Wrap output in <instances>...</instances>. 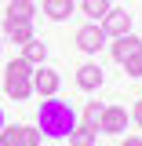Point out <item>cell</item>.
Wrapping results in <instances>:
<instances>
[{
	"mask_svg": "<svg viewBox=\"0 0 142 146\" xmlns=\"http://www.w3.org/2000/svg\"><path fill=\"white\" fill-rule=\"evenodd\" d=\"M36 128L48 139H69V131L77 128V113L62 99H44L40 110H36Z\"/></svg>",
	"mask_w": 142,
	"mask_h": 146,
	"instance_id": "cell-1",
	"label": "cell"
},
{
	"mask_svg": "<svg viewBox=\"0 0 142 146\" xmlns=\"http://www.w3.org/2000/svg\"><path fill=\"white\" fill-rule=\"evenodd\" d=\"M58 84H62L58 70H51V66H36V70H33V95L55 99V95H58Z\"/></svg>",
	"mask_w": 142,
	"mask_h": 146,
	"instance_id": "cell-2",
	"label": "cell"
},
{
	"mask_svg": "<svg viewBox=\"0 0 142 146\" xmlns=\"http://www.w3.org/2000/svg\"><path fill=\"white\" fill-rule=\"evenodd\" d=\"M77 48L84 55H98L106 48V33H102V26L98 22H88V26H80L77 29Z\"/></svg>",
	"mask_w": 142,
	"mask_h": 146,
	"instance_id": "cell-3",
	"label": "cell"
},
{
	"mask_svg": "<svg viewBox=\"0 0 142 146\" xmlns=\"http://www.w3.org/2000/svg\"><path fill=\"white\" fill-rule=\"evenodd\" d=\"M98 26L106 36H124V33H131V15H127V7H109Z\"/></svg>",
	"mask_w": 142,
	"mask_h": 146,
	"instance_id": "cell-4",
	"label": "cell"
},
{
	"mask_svg": "<svg viewBox=\"0 0 142 146\" xmlns=\"http://www.w3.org/2000/svg\"><path fill=\"white\" fill-rule=\"evenodd\" d=\"M98 131H106V135L127 131V110L124 106H106L102 110V121H98Z\"/></svg>",
	"mask_w": 142,
	"mask_h": 146,
	"instance_id": "cell-5",
	"label": "cell"
},
{
	"mask_svg": "<svg viewBox=\"0 0 142 146\" xmlns=\"http://www.w3.org/2000/svg\"><path fill=\"white\" fill-rule=\"evenodd\" d=\"M102 80H106V73H102L98 62H84V66L77 70V88H80V91H98Z\"/></svg>",
	"mask_w": 142,
	"mask_h": 146,
	"instance_id": "cell-6",
	"label": "cell"
},
{
	"mask_svg": "<svg viewBox=\"0 0 142 146\" xmlns=\"http://www.w3.org/2000/svg\"><path fill=\"white\" fill-rule=\"evenodd\" d=\"M109 51H113V58L117 62H127L135 51H142V36L135 33H124V36H113V44H109Z\"/></svg>",
	"mask_w": 142,
	"mask_h": 146,
	"instance_id": "cell-7",
	"label": "cell"
},
{
	"mask_svg": "<svg viewBox=\"0 0 142 146\" xmlns=\"http://www.w3.org/2000/svg\"><path fill=\"white\" fill-rule=\"evenodd\" d=\"M4 91L11 95V102H26L33 95V77H4Z\"/></svg>",
	"mask_w": 142,
	"mask_h": 146,
	"instance_id": "cell-8",
	"label": "cell"
},
{
	"mask_svg": "<svg viewBox=\"0 0 142 146\" xmlns=\"http://www.w3.org/2000/svg\"><path fill=\"white\" fill-rule=\"evenodd\" d=\"M33 15H36V4H33V0H11L4 22H33Z\"/></svg>",
	"mask_w": 142,
	"mask_h": 146,
	"instance_id": "cell-9",
	"label": "cell"
},
{
	"mask_svg": "<svg viewBox=\"0 0 142 146\" xmlns=\"http://www.w3.org/2000/svg\"><path fill=\"white\" fill-rule=\"evenodd\" d=\"M4 33L11 44H29L33 40V22H4Z\"/></svg>",
	"mask_w": 142,
	"mask_h": 146,
	"instance_id": "cell-10",
	"label": "cell"
},
{
	"mask_svg": "<svg viewBox=\"0 0 142 146\" xmlns=\"http://www.w3.org/2000/svg\"><path fill=\"white\" fill-rule=\"evenodd\" d=\"M22 58H26V62H29V66H44V58H48V44H44V40H29V44H22Z\"/></svg>",
	"mask_w": 142,
	"mask_h": 146,
	"instance_id": "cell-11",
	"label": "cell"
},
{
	"mask_svg": "<svg viewBox=\"0 0 142 146\" xmlns=\"http://www.w3.org/2000/svg\"><path fill=\"white\" fill-rule=\"evenodd\" d=\"M44 15L51 22H66L73 15V0H44Z\"/></svg>",
	"mask_w": 142,
	"mask_h": 146,
	"instance_id": "cell-12",
	"label": "cell"
},
{
	"mask_svg": "<svg viewBox=\"0 0 142 146\" xmlns=\"http://www.w3.org/2000/svg\"><path fill=\"white\" fill-rule=\"evenodd\" d=\"M15 146H40V128L36 124H15Z\"/></svg>",
	"mask_w": 142,
	"mask_h": 146,
	"instance_id": "cell-13",
	"label": "cell"
},
{
	"mask_svg": "<svg viewBox=\"0 0 142 146\" xmlns=\"http://www.w3.org/2000/svg\"><path fill=\"white\" fill-rule=\"evenodd\" d=\"M109 7H113L109 0H80V11H84V15L91 18V22H102Z\"/></svg>",
	"mask_w": 142,
	"mask_h": 146,
	"instance_id": "cell-14",
	"label": "cell"
},
{
	"mask_svg": "<svg viewBox=\"0 0 142 146\" xmlns=\"http://www.w3.org/2000/svg\"><path fill=\"white\" fill-rule=\"evenodd\" d=\"M95 139H98V131L95 128H84V124H77L69 131V146H95Z\"/></svg>",
	"mask_w": 142,
	"mask_h": 146,
	"instance_id": "cell-15",
	"label": "cell"
},
{
	"mask_svg": "<svg viewBox=\"0 0 142 146\" xmlns=\"http://www.w3.org/2000/svg\"><path fill=\"white\" fill-rule=\"evenodd\" d=\"M102 110H106V106H98V102H88V106H84V121H80V124H84V128H95V131H98Z\"/></svg>",
	"mask_w": 142,
	"mask_h": 146,
	"instance_id": "cell-16",
	"label": "cell"
},
{
	"mask_svg": "<svg viewBox=\"0 0 142 146\" xmlns=\"http://www.w3.org/2000/svg\"><path fill=\"white\" fill-rule=\"evenodd\" d=\"M4 77H33V66H29L26 58H11L7 70H4Z\"/></svg>",
	"mask_w": 142,
	"mask_h": 146,
	"instance_id": "cell-17",
	"label": "cell"
},
{
	"mask_svg": "<svg viewBox=\"0 0 142 146\" xmlns=\"http://www.w3.org/2000/svg\"><path fill=\"white\" fill-rule=\"evenodd\" d=\"M120 66H124V73H127V77H142V51H135L127 62H120Z\"/></svg>",
	"mask_w": 142,
	"mask_h": 146,
	"instance_id": "cell-18",
	"label": "cell"
},
{
	"mask_svg": "<svg viewBox=\"0 0 142 146\" xmlns=\"http://www.w3.org/2000/svg\"><path fill=\"white\" fill-rule=\"evenodd\" d=\"M0 146H15V124H11V128L4 124V131H0Z\"/></svg>",
	"mask_w": 142,
	"mask_h": 146,
	"instance_id": "cell-19",
	"label": "cell"
},
{
	"mask_svg": "<svg viewBox=\"0 0 142 146\" xmlns=\"http://www.w3.org/2000/svg\"><path fill=\"white\" fill-rule=\"evenodd\" d=\"M131 121H135V124L142 128V99H139V102H135V106H131Z\"/></svg>",
	"mask_w": 142,
	"mask_h": 146,
	"instance_id": "cell-20",
	"label": "cell"
},
{
	"mask_svg": "<svg viewBox=\"0 0 142 146\" xmlns=\"http://www.w3.org/2000/svg\"><path fill=\"white\" fill-rule=\"evenodd\" d=\"M120 146H142V135H127V139H124Z\"/></svg>",
	"mask_w": 142,
	"mask_h": 146,
	"instance_id": "cell-21",
	"label": "cell"
},
{
	"mask_svg": "<svg viewBox=\"0 0 142 146\" xmlns=\"http://www.w3.org/2000/svg\"><path fill=\"white\" fill-rule=\"evenodd\" d=\"M0 131H4V110H0Z\"/></svg>",
	"mask_w": 142,
	"mask_h": 146,
	"instance_id": "cell-22",
	"label": "cell"
}]
</instances>
